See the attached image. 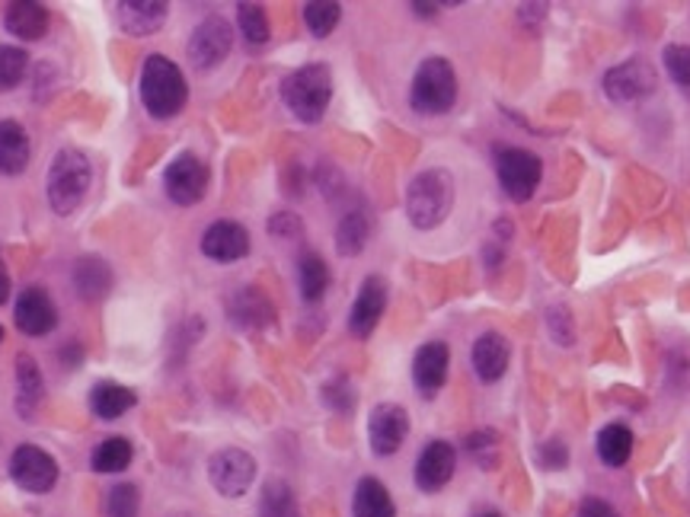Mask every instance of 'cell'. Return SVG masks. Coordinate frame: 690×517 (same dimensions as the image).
I'll return each instance as SVG.
<instances>
[{"label": "cell", "instance_id": "60d3db41", "mask_svg": "<svg viewBox=\"0 0 690 517\" xmlns=\"http://www.w3.org/2000/svg\"><path fill=\"white\" fill-rule=\"evenodd\" d=\"M269 233L278 237V240H292V237H300V233H304V224L297 221V215H292V211H278V215H272V221H269Z\"/></svg>", "mask_w": 690, "mask_h": 517}, {"label": "cell", "instance_id": "9c48e42d", "mask_svg": "<svg viewBox=\"0 0 690 517\" xmlns=\"http://www.w3.org/2000/svg\"><path fill=\"white\" fill-rule=\"evenodd\" d=\"M208 179H211V173H208L205 161L186 151V154L173 157V163L166 166L164 173L166 195H169L176 205L189 208V205H198V201L205 198V193H208Z\"/></svg>", "mask_w": 690, "mask_h": 517}, {"label": "cell", "instance_id": "f35d334b", "mask_svg": "<svg viewBox=\"0 0 690 517\" xmlns=\"http://www.w3.org/2000/svg\"><path fill=\"white\" fill-rule=\"evenodd\" d=\"M547 329H550L557 345H572L576 342V323H572V314L566 307H550L547 310Z\"/></svg>", "mask_w": 690, "mask_h": 517}, {"label": "cell", "instance_id": "8fae6325", "mask_svg": "<svg viewBox=\"0 0 690 517\" xmlns=\"http://www.w3.org/2000/svg\"><path fill=\"white\" fill-rule=\"evenodd\" d=\"M233 48V30H230L228 20L221 16H208L196 26V33L189 38V62L198 67V70H211L218 67Z\"/></svg>", "mask_w": 690, "mask_h": 517}, {"label": "cell", "instance_id": "4dcf8cb0", "mask_svg": "<svg viewBox=\"0 0 690 517\" xmlns=\"http://www.w3.org/2000/svg\"><path fill=\"white\" fill-rule=\"evenodd\" d=\"M132 444L125 438H106L97 451H94L90 463H94L97 473H122L132 463Z\"/></svg>", "mask_w": 690, "mask_h": 517}, {"label": "cell", "instance_id": "4316f807", "mask_svg": "<svg viewBox=\"0 0 690 517\" xmlns=\"http://www.w3.org/2000/svg\"><path fill=\"white\" fill-rule=\"evenodd\" d=\"M74 288L80 297L87 300H97L106 297V292L112 288V272L102 258H80L74 265Z\"/></svg>", "mask_w": 690, "mask_h": 517}, {"label": "cell", "instance_id": "b9f144b4", "mask_svg": "<svg viewBox=\"0 0 690 517\" xmlns=\"http://www.w3.org/2000/svg\"><path fill=\"white\" fill-rule=\"evenodd\" d=\"M576 517H621L604 498H585L582 505H579V515Z\"/></svg>", "mask_w": 690, "mask_h": 517}, {"label": "cell", "instance_id": "e0dca14e", "mask_svg": "<svg viewBox=\"0 0 690 517\" xmlns=\"http://www.w3.org/2000/svg\"><path fill=\"white\" fill-rule=\"evenodd\" d=\"M448 364H451V352L445 342H426L416 358H413V384L423 396H435L448 381Z\"/></svg>", "mask_w": 690, "mask_h": 517}, {"label": "cell", "instance_id": "52a82bcc", "mask_svg": "<svg viewBox=\"0 0 690 517\" xmlns=\"http://www.w3.org/2000/svg\"><path fill=\"white\" fill-rule=\"evenodd\" d=\"M604 97L617 106L626 102H639V99H649L658 90V74L656 67L649 65L646 58H629L624 65L611 67L604 74Z\"/></svg>", "mask_w": 690, "mask_h": 517}, {"label": "cell", "instance_id": "f546056e", "mask_svg": "<svg viewBox=\"0 0 690 517\" xmlns=\"http://www.w3.org/2000/svg\"><path fill=\"white\" fill-rule=\"evenodd\" d=\"M260 517H300L295 492L285 480H269L260 498Z\"/></svg>", "mask_w": 690, "mask_h": 517}, {"label": "cell", "instance_id": "d590c367", "mask_svg": "<svg viewBox=\"0 0 690 517\" xmlns=\"http://www.w3.org/2000/svg\"><path fill=\"white\" fill-rule=\"evenodd\" d=\"M661 62H665L668 77H671L678 87H688L690 90V45H665Z\"/></svg>", "mask_w": 690, "mask_h": 517}, {"label": "cell", "instance_id": "7dc6e473", "mask_svg": "<svg viewBox=\"0 0 690 517\" xmlns=\"http://www.w3.org/2000/svg\"><path fill=\"white\" fill-rule=\"evenodd\" d=\"M0 342H3V329H0Z\"/></svg>", "mask_w": 690, "mask_h": 517}, {"label": "cell", "instance_id": "74e56055", "mask_svg": "<svg viewBox=\"0 0 690 517\" xmlns=\"http://www.w3.org/2000/svg\"><path fill=\"white\" fill-rule=\"evenodd\" d=\"M324 403H327L332 413L349 416L355 409V389L349 387V381L336 377V381H329L327 387H324Z\"/></svg>", "mask_w": 690, "mask_h": 517}, {"label": "cell", "instance_id": "5bb4252c", "mask_svg": "<svg viewBox=\"0 0 690 517\" xmlns=\"http://www.w3.org/2000/svg\"><path fill=\"white\" fill-rule=\"evenodd\" d=\"M454 470H458L454 444L431 441V444H426V451L419 453V460H416V485L423 492H438V488H445V485L451 483Z\"/></svg>", "mask_w": 690, "mask_h": 517}, {"label": "cell", "instance_id": "f1b7e54d", "mask_svg": "<svg viewBox=\"0 0 690 517\" xmlns=\"http://www.w3.org/2000/svg\"><path fill=\"white\" fill-rule=\"evenodd\" d=\"M297 282H300V297L307 304H317L329 288V265L317 253H307L300 256L297 265Z\"/></svg>", "mask_w": 690, "mask_h": 517}, {"label": "cell", "instance_id": "ab89813d", "mask_svg": "<svg viewBox=\"0 0 690 517\" xmlns=\"http://www.w3.org/2000/svg\"><path fill=\"white\" fill-rule=\"evenodd\" d=\"M537 463H540L547 473H559V470H566V463H569V448H566V441H559V438L544 441V444L537 448Z\"/></svg>", "mask_w": 690, "mask_h": 517}, {"label": "cell", "instance_id": "603a6c76", "mask_svg": "<svg viewBox=\"0 0 690 517\" xmlns=\"http://www.w3.org/2000/svg\"><path fill=\"white\" fill-rule=\"evenodd\" d=\"M17 413L26 421L35 419L39 413V403H42V393H45V384H42V374H39V364H35L30 355L17 358Z\"/></svg>", "mask_w": 690, "mask_h": 517}, {"label": "cell", "instance_id": "7402d4cb", "mask_svg": "<svg viewBox=\"0 0 690 517\" xmlns=\"http://www.w3.org/2000/svg\"><path fill=\"white\" fill-rule=\"evenodd\" d=\"M3 26L10 35H20V38L33 42V38H42L48 30V10L42 3H33V0L10 3L7 13H3Z\"/></svg>", "mask_w": 690, "mask_h": 517}, {"label": "cell", "instance_id": "277c9868", "mask_svg": "<svg viewBox=\"0 0 690 517\" xmlns=\"http://www.w3.org/2000/svg\"><path fill=\"white\" fill-rule=\"evenodd\" d=\"M282 99L295 119L317 125L332 99V70L327 65L297 67L282 80Z\"/></svg>", "mask_w": 690, "mask_h": 517}, {"label": "cell", "instance_id": "7c38bea8", "mask_svg": "<svg viewBox=\"0 0 690 517\" xmlns=\"http://www.w3.org/2000/svg\"><path fill=\"white\" fill-rule=\"evenodd\" d=\"M409 435V416L396 403H377L368 416V441L377 457H391L403 448Z\"/></svg>", "mask_w": 690, "mask_h": 517}, {"label": "cell", "instance_id": "8d00e7d4", "mask_svg": "<svg viewBox=\"0 0 690 517\" xmlns=\"http://www.w3.org/2000/svg\"><path fill=\"white\" fill-rule=\"evenodd\" d=\"M106 512H109V517H138V512H141V495H138V488L129 483L116 485V488L109 492Z\"/></svg>", "mask_w": 690, "mask_h": 517}, {"label": "cell", "instance_id": "bcb514c9", "mask_svg": "<svg viewBox=\"0 0 690 517\" xmlns=\"http://www.w3.org/2000/svg\"><path fill=\"white\" fill-rule=\"evenodd\" d=\"M477 517H505V515H499V512H480Z\"/></svg>", "mask_w": 690, "mask_h": 517}, {"label": "cell", "instance_id": "ba28073f", "mask_svg": "<svg viewBox=\"0 0 690 517\" xmlns=\"http://www.w3.org/2000/svg\"><path fill=\"white\" fill-rule=\"evenodd\" d=\"M208 480L224 498H243L256 480V460L240 448H224L208 460Z\"/></svg>", "mask_w": 690, "mask_h": 517}, {"label": "cell", "instance_id": "484cf974", "mask_svg": "<svg viewBox=\"0 0 690 517\" xmlns=\"http://www.w3.org/2000/svg\"><path fill=\"white\" fill-rule=\"evenodd\" d=\"M368 237H371V218L364 215L362 208L346 211L339 227H336V250H339V256H359L368 246Z\"/></svg>", "mask_w": 690, "mask_h": 517}, {"label": "cell", "instance_id": "f6af8a7d", "mask_svg": "<svg viewBox=\"0 0 690 517\" xmlns=\"http://www.w3.org/2000/svg\"><path fill=\"white\" fill-rule=\"evenodd\" d=\"M413 10H416L419 16H435V13H438V3H419V0H416Z\"/></svg>", "mask_w": 690, "mask_h": 517}, {"label": "cell", "instance_id": "44dd1931", "mask_svg": "<svg viewBox=\"0 0 690 517\" xmlns=\"http://www.w3.org/2000/svg\"><path fill=\"white\" fill-rule=\"evenodd\" d=\"M166 3L161 0H125L119 3V23L129 35H151L164 26Z\"/></svg>", "mask_w": 690, "mask_h": 517}, {"label": "cell", "instance_id": "4fadbf2b", "mask_svg": "<svg viewBox=\"0 0 690 517\" xmlns=\"http://www.w3.org/2000/svg\"><path fill=\"white\" fill-rule=\"evenodd\" d=\"M384 307H387V282L381 275H368L362 282V292L352 304V314H349V332L355 339H368L381 323Z\"/></svg>", "mask_w": 690, "mask_h": 517}, {"label": "cell", "instance_id": "9a60e30c", "mask_svg": "<svg viewBox=\"0 0 690 517\" xmlns=\"http://www.w3.org/2000/svg\"><path fill=\"white\" fill-rule=\"evenodd\" d=\"M201 253L215 262H237L250 253V233L237 221H215L201 233Z\"/></svg>", "mask_w": 690, "mask_h": 517}, {"label": "cell", "instance_id": "30bf717a", "mask_svg": "<svg viewBox=\"0 0 690 517\" xmlns=\"http://www.w3.org/2000/svg\"><path fill=\"white\" fill-rule=\"evenodd\" d=\"M10 476L20 488L42 495L58 483V463L52 453H45L35 444H20L10 457Z\"/></svg>", "mask_w": 690, "mask_h": 517}, {"label": "cell", "instance_id": "5b68a950", "mask_svg": "<svg viewBox=\"0 0 690 517\" xmlns=\"http://www.w3.org/2000/svg\"><path fill=\"white\" fill-rule=\"evenodd\" d=\"M458 102V74L448 58L431 55L426 58L409 87V106L419 116H445Z\"/></svg>", "mask_w": 690, "mask_h": 517}, {"label": "cell", "instance_id": "83f0119b", "mask_svg": "<svg viewBox=\"0 0 690 517\" xmlns=\"http://www.w3.org/2000/svg\"><path fill=\"white\" fill-rule=\"evenodd\" d=\"M134 406V393L122 384H99L90 393V409L97 413L99 419L112 421L119 416H125Z\"/></svg>", "mask_w": 690, "mask_h": 517}, {"label": "cell", "instance_id": "2e32d148", "mask_svg": "<svg viewBox=\"0 0 690 517\" xmlns=\"http://www.w3.org/2000/svg\"><path fill=\"white\" fill-rule=\"evenodd\" d=\"M470 361H473V371L483 384H495L505 377L508 371V361H512V345L502 332H483L477 342H473V352H470Z\"/></svg>", "mask_w": 690, "mask_h": 517}, {"label": "cell", "instance_id": "ee69618b", "mask_svg": "<svg viewBox=\"0 0 690 517\" xmlns=\"http://www.w3.org/2000/svg\"><path fill=\"white\" fill-rule=\"evenodd\" d=\"M10 297V275H7V268L0 265V304Z\"/></svg>", "mask_w": 690, "mask_h": 517}, {"label": "cell", "instance_id": "d6a6232c", "mask_svg": "<svg viewBox=\"0 0 690 517\" xmlns=\"http://www.w3.org/2000/svg\"><path fill=\"white\" fill-rule=\"evenodd\" d=\"M237 23H240V33L247 35V42L253 45H265L269 42V16L260 3H240L237 7Z\"/></svg>", "mask_w": 690, "mask_h": 517}, {"label": "cell", "instance_id": "3957f363", "mask_svg": "<svg viewBox=\"0 0 690 517\" xmlns=\"http://www.w3.org/2000/svg\"><path fill=\"white\" fill-rule=\"evenodd\" d=\"M90 183H94V166L87 154L77 147H62L48 166V183H45L52 211L62 218L74 215L90 193Z\"/></svg>", "mask_w": 690, "mask_h": 517}, {"label": "cell", "instance_id": "836d02e7", "mask_svg": "<svg viewBox=\"0 0 690 517\" xmlns=\"http://www.w3.org/2000/svg\"><path fill=\"white\" fill-rule=\"evenodd\" d=\"M26 65H30V58H26V52H23V48L0 45V94L13 90V87L23 80Z\"/></svg>", "mask_w": 690, "mask_h": 517}, {"label": "cell", "instance_id": "7bdbcfd3", "mask_svg": "<svg viewBox=\"0 0 690 517\" xmlns=\"http://www.w3.org/2000/svg\"><path fill=\"white\" fill-rule=\"evenodd\" d=\"M544 16H547V7H544V3H525V7L518 10V20H522V23H530V20L540 23Z\"/></svg>", "mask_w": 690, "mask_h": 517}, {"label": "cell", "instance_id": "e575fe53", "mask_svg": "<svg viewBox=\"0 0 690 517\" xmlns=\"http://www.w3.org/2000/svg\"><path fill=\"white\" fill-rule=\"evenodd\" d=\"M463 444H467V453H470L483 470H493L495 463H499V435L490 431V428L473 431Z\"/></svg>", "mask_w": 690, "mask_h": 517}, {"label": "cell", "instance_id": "ac0fdd59", "mask_svg": "<svg viewBox=\"0 0 690 517\" xmlns=\"http://www.w3.org/2000/svg\"><path fill=\"white\" fill-rule=\"evenodd\" d=\"M17 326L26 336H48L58 323V310L42 288H26L17 300Z\"/></svg>", "mask_w": 690, "mask_h": 517}, {"label": "cell", "instance_id": "d6986e66", "mask_svg": "<svg viewBox=\"0 0 690 517\" xmlns=\"http://www.w3.org/2000/svg\"><path fill=\"white\" fill-rule=\"evenodd\" d=\"M30 166V138L20 122L0 119V173L20 176Z\"/></svg>", "mask_w": 690, "mask_h": 517}, {"label": "cell", "instance_id": "7a4b0ae2", "mask_svg": "<svg viewBox=\"0 0 690 517\" xmlns=\"http://www.w3.org/2000/svg\"><path fill=\"white\" fill-rule=\"evenodd\" d=\"M189 87L183 70L166 55H147L141 65V102L154 119H173L183 112Z\"/></svg>", "mask_w": 690, "mask_h": 517}, {"label": "cell", "instance_id": "d4e9b609", "mask_svg": "<svg viewBox=\"0 0 690 517\" xmlns=\"http://www.w3.org/2000/svg\"><path fill=\"white\" fill-rule=\"evenodd\" d=\"M633 444H636L633 431H629L626 425H621V421L604 425V428L598 431V441H594L601 463H604V466H614V470L624 466L626 460L633 457Z\"/></svg>", "mask_w": 690, "mask_h": 517}, {"label": "cell", "instance_id": "cb8c5ba5", "mask_svg": "<svg viewBox=\"0 0 690 517\" xmlns=\"http://www.w3.org/2000/svg\"><path fill=\"white\" fill-rule=\"evenodd\" d=\"M352 517H396V505L387 485L374 476H364L362 483L355 485Z\"/></svg>", "mask_w": 690, "mask_h": 517}, {"label": "cell", "instance_id": "1f68e13d", "mask_svg": "<svg viewBox=\"0 0 690 517\" xmlns=\"http://www.w3.org/2000/svg\"><path fill=\"white\" fill-rule=\"evenodd\" d=\"M339 20H342V7L332 3V0H310V3H304V23H307L310 35H317V38H327L339 26Z\"/></svg>", "mask_w": 690, "mask_h": 517}, {"label": "cell", "instance_id": "8992f818", "mask_svg": "<svg viewBox=\"0 0 690 517\" xmlns=\"http://www.w3.org/2000/svg\"><path fill=\"white\" fill-rule=\"evenodd\" d=\"M495 176L512 201H527L540 186L544 163L527 147H499L495 151Z\"/></svg>", "mask_w": 690, "mask_h": 517}, {"label": "cell", "instance_id": "ffe728a7", "mask_svg": "<svg viewBox=\"0 0 690 517\" xmlns=\"http://www.w3.org/2000/svg\"><path fill=\"white\" fill-rule=\"evenodd\" d=\"M228 310L230 320L237 326H243V329H265L275 320V310H272L269 297L256 292V288H240L230 297Z\"/></svg>", "mask_w": 690, "mask_h": 517}, {"label": "cell", "instance_id": "6da1fadb", "mask_svg": "<svg viewBox=\"0 0 690 517\" xmlns=\"http://www.w3.org/2000/svg\"><path fill=\"white\" fill-rule=\"evenodd\" d=\"M454 208V176L441 166L423 169L406 189V218L416 230H435Z\"/></svg>", "mask_w": 690, "mask_h": 517}]
</instances>
